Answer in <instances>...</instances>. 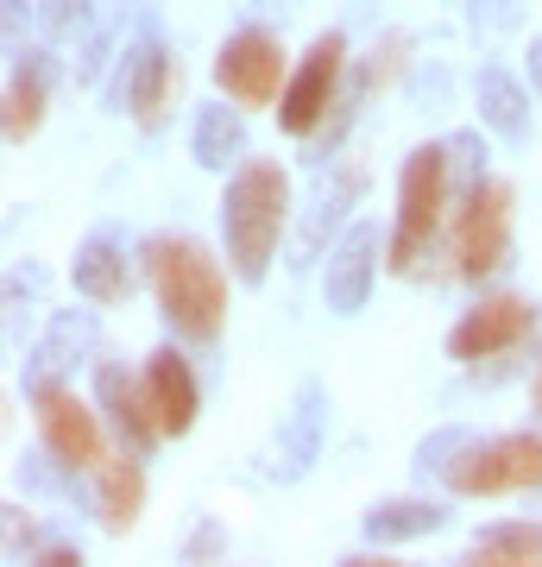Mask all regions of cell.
I'll list each match as a JSON object with an SVG mask.
<instances>
[{
    "label": "cell",
    "mask_w": 542,
    "mask_h": 567,
    "mask_svg": "<svg viewBox=\"0 0 542 567\" xmlns=\"http://www.w3.org/2000/svg\"><path fill=\"white\" fill-rule=\"evenodd\" d=\"M530 404L542 410V365H536V379H530Z\"/></svg>",
    "instance_id": "f546056e"
},
{
    "label": "cell",
    "mask_w": 542,
    "mask_h": 567,
    "mask_svg": "<svg viewBox=\"0 0 542 567\" xmlns=\"http://www.w3.org/2000/svg\"><path fill=\"white\" fill-rule=\"evenodd\" d=\"M341 76H347V39L341 32H321L303 51V63L290 70V82H284V95H278V126L290 140H316L321 121H328V107L347 102Z\"/></svg>",
    "instance_id": "5b68a950"
},
{
    "label": "cell",
    "mask_w": 542,
    "mask_h": 567,
    "mask_svg": "<svg viewBox=\"0 0 542 567\" xmlns=\"http://www.w3.org/2000/svg\"><path fill=\"white\" fill-rule=\"evenodd\" d=\"M473 107H480V126H492L504 145H530V95L504 70L485 63L480 76H473Z\"/></svg>",
    "instance_id": "ffe728a7"
},
{
    "label": "cell",
    "mask_w": 542,
    "mask_h": 567,
    "mask_svg": "<svg viewBox=\"0 0 542 567\" xmlns=\"http://www.w3.org/2000/svg\"><path fill=\"white\" fill-rule=\"evenodd\" d=\"M284 221H290V171L272 158H241L222 196V240L241 284H265V271L278 259Z\"/></svg>",
    "instance_id": "7a4b0ae2"
},
{
    "label": "cell",
    "mask_w": 542,
    "mask_h": 567,
    "mask_svg": "<svg viewBox=\"0 0 542 567\" xmlns=\"http://www.w3.org/2000/svg\"><path fill=\"white\" fill-rule=\"evenodd\" d=\"M95 347H101L95 316H89V309H58V316H51V334H44V347L32 353V379H25V385L58 379V372H70V365L95 360Z\"/></svg>",
    "instance_id": "ac0fdd59"
},
{
    "label": "cell",
    "mask_w": 542,
    "mask_h": 567,
    "mask_svg": "<svg viewBox=\"0 0 542 567\" xmlns=\"http://www.w3.org/2000/svg\"><path fill=\"white\" fill-rule=\"evenodd\" d=\"M44 95H51L44 51H20V58H13V76H7V107H0V133H7V145H25L44 126Z\"/></svg>",
    "instance_id": "2e32d148"
},
{
    "label": "cell",
    "mask_w": 542,
    "mask_h": 567,
    "mask_svg": "<svg viewBox=\"0 0 542 567\" xmlns=\"http://www.w3.org/2000/svg\"><path fill=\"white\" fill-rule=\"evenodd\" d=\"M461 498H499V492H536L542 486V435H492V442H467L442 473Z\"/></svg>",
    "instance_id": "277c9868"
},
{
    "label": "cell",
    "mask_w": 542,
    "mask_h": 567,
    "mask_svg": "<svg viewBox=\"0 0 542 567\" xmlns=\"http://www.w3.org/2000/svg\"><path fill=\"white\" fill-rule=\"evenodd\" d=\"M222 548H227L222 524H202L196 536H190V548H183V561H208V555H222Z\"/></svg>",
    "instance_id": "484cf974"
},
{
    "label": "cell",
    "mask_w": 542,
    "mask_h": 567,
    "mask_svg": "<svg viewBox=\"0 0 542 567\" xmlns=\"http://www.w3.org/2000/svg\"><path fill=\"white\" fill-rule=\"evenodd\" d=\"M360 183H366L360 164H347L341 177L321 189V203L309 208V221H303V234H297V259H290V265H316L321 259V234H335V227H341V215L354 208V196H360Z\"/></svg>",
    "instance_id": "7402d4cb"
},
{
    "label": "cell",
    "mask_w": 542,
    "mask_h": 567,
    "mask_svg": "<svg viewBox=\"0 0 542 567\" xmlns=\"http://www.w3.org/2000/svg\"><path fill=\"white\" fill-rule=\"evenodd\" d=\"M215 82H222L227 102L241 107H272L290 82V63H284V44L259 25H241L234 39L215 51Z\"/></svg>",
    "instance_id": "ba28073f"
},
{
    "label": "cell",
    "mask_w": 542,
    "mask_h": 567,
    "mask_svg": "<svg viewBox=\"0 0 542 567\" xmlns=\"http://www.w3.org/2000/svg\"><path fill=\"white\" fill-rule=\"evenodd\" d=\"M448 183H454V164H448V145H417L398 171V215H391V240H385V265L410 278L442 227L448 208Z\"/></svg>",
    "instance_id": "3957f363"
},
{
    "label": "cell",
    "mask_w": 542,
    "mask_h": 567,
    "mask_svg": "<svg viewBox=\"0 0 542 567\" xmlns=\"http://www.w3.org/2000/svg\"><path fill=\"white\" fill-rule=\"evenodd\" d=\"M95 404L108 416V429L121 435V447L152 454L164 442V423H158V410H152V398H145V379H133L121 360H95Z\"/></svg>",
    "instance_id": "7c38bea8"
},
{
    "label": "cell",
    "mask_w": 542,
    "mask_h": 567,
    "mask_svg": "<svg viewBox=\"0 0 542 567\" xmlns=\"http://www.w3.org/2000/svg\"><path fill=\"white\" fill-rule=\"evenodd\" d=\"M467 561L480 567H542V524H492L473 536Z\"/></svg>",
    "instance_id": "603a6c76"
},
{
    "label": "cell",
    "mask_w": 542,
    "mask_h": 567,
    "mask_svg": "<svg viewBox=\"0 0 542 567\" xmlns=\"http://www.w3.org/2000/svg\"><path fill=\"white\" fill-rule=\"evenodd\" d=\"M467 442H473L467 429H436V435L417 447V473H422V480H429V473H448V461H454Z\"/></svg>",
    "instance_id": "d4e9b609"
},
{
    "label": "cell",
    "mask_w": 542,
    "mask_h": 567,
    "mask_svg": "<svg viewBox=\"0 0 542 567\" xmlns=\"http://www.w3.org/2000/svg\"><path fill=\"white\" fill-rule=\"evenodd\" d=\"M183 89V63L164 51L158 39H140L133 51L121 58V82H114V107L121 114H133L140 126H158L164 107L177 102Z\"/></svg>",
    "instance_id": "8fae6325"
},
{
    "label": "cell",
    "mask_w": 542,
    "mask_h": 567,
    "mask_svg": "<svg viewBox=\"0 0 542 567\" xmlns=\"http://www.w3.org/2000/svg\"><path fill=\"white\" fill-rule=\"evenodd\" d=\"M70 284H76V297H89V303H126L133 297V271H126V252L114 246V234H89L76 246Z\"/></svg>",
    "instance_id": "e0dca14e"
},
{
    "label": "cell",
    "mask_w": 542,
    "mask_h": 567,
    "mask_svg": "<svg viewBox=\"0 0 542 567\" xmlns=\"http://www.w3.org/2000/svg\"><path fill=\"white\" fill-rule=\"evenodd\" d=\"M145 284L158 297V316L177 328V341H215L227 322V278L222 259L190 234H158L145 240Z\"/></svg>",
    "instance_id": "6da1fadb"
},
{
    "label": "cell",
    "mask_w": 542,
    "mask_h": 567,
    "mask_svg": "<svg viewBox=\"0 0 542 567\" xmlns=\"http://www.w3.org/2000/svg\"><path fill=\"white\" fill-rule=\"evenodd\" d=\"M145 454H133V447H121L114 461L95 466V517L108 536H126V529L140 524L145 511Z\"/></svg>",
    "instance_id": "9a60e30c"
},
{
    "label": "cell",
    "mask_w": 542,
    "mask_h": 567,
    "mask_svg": "<svg viewBox=\"0 0 542 567\" xmlns=\"http://www.w3.org/2000/svg\"><path fill=\"white\" fill-rule=\"evenodd\" d=\"M7 13H0V25H7V58H20V32H25V0H0Z\"/></svg>",
    "instance_id": "4316f807"
},
{
    "label": "cell",
    "mask_w": 542,
    "mask_h": 567,
    "mask_svg": "<svg viewBox=\"0 0 542 567\" xmlns=\"http://www.w3.org/2000/svg\"><path fill=\"white\" fill-rule=\"evenodd\" d=\"M32 391V416H39V442L58 466H101L108 461V435H101V404H82L63 379H39Z\"/></svg>",
    "instance_id": "52a82bcc"
},
{
    "label": "cell",
    "mask_w": 542,
    "mask_h": 567,
    "mask_svg": "<svg viewBox=\"0 0 542 567\" xmlns=\"http://www.w3.org/2000/svg\"><path fill=\"white\" fill-rule=\"evenodd\" d=\"M448 517H454V511L436 505V498H385V505H372L360 517V529H366V543L398 548V543H417V536L448 529Z\"/></svg>",
    "instance_id": "d6986e66"
},
{
    "label": "cell",
    "mask_w": 542,
    "mask_h": 567,
    "mask_svg": "<svg viewBox=\"0 0 542 567\" xmlns=\"http://www.w3.org/2000/svg\"><path fill=\"white\" fill-rule=\"evenodd\" d=\"M145 398H152V410H158L164 435H190V429H196L202 391H196V372H190V360H183L171 341L145 353Z\"/></svg>",
    "instance_id": "5bb4252c"
},
{
    "label": "cell",
    "mask_w": 542,
    "mask_h": 567,
    "mask_svg": "<svg viewBox=\"0 0 542 567\" xmlns=\"http://www.w3.org/2000/svg\"><path fill=\"white\" fill-rule=\"evenodd\" d=\"M82 561V548H70V543H44V548H32V567H76Z\"/></svg>",
    "instance_id": "83f0119b"
},
{
    "label": "cell",
    "mask_w": 542,
    "mask_h": 567,
    "mask_svg": "<svg viewBox=\"0 0 542 567\" xmlns=\"http://www.w3.org/2000/svg\"><path fill=\"white\" fill-rule=\"evenodd\" d=\"M321 447H328V391H321V379H303L290 410H284V423H278V442H272L265 473L278 486H297L303 473L321 461Z\"/></svg>",
    "instance_id": "30bf717a"
},
{
    "label": "cell",
    "mask_w": 542,
    "mask_h": 567,
    "mask_svg": "<svg viewBox=\"0 0 542 567\" xmlns=\"http://www.w3.org/2000/svg\"><path fill=\"white\" fill-rule=\"evenodd\" d=\"M372 278H379V227L354 221L328 252V271H321V303L335 316H360L366 297H372Z\"/></svg>",
    "instance_id": "4fadbf2b"
},
{
    "label": "cell",
    "mask_w": 542,
    "mask_h": 567,
    "mask_svg": "<svg viewBox=\"0 0 542 567\" xmlns=\"http://www.w3.org/2000/svg\"><path fill=\"white\" fill-rule=\"evenodd\" d=\"M530 334H536V309L523 297H511V290H499V297H480L461 322L448 328V360L454 365L499 360V353H518Z\"/></svg>",
    "instance_id": "9c48e42d"
},
{
    "label": "cell",
    "mask_w": 542,
    "mask_h": 567,
    "mask_svg": "<svg viewBox=\"0 0 542 567\" xmlns=\"http://www.w3.org/2000/svg\"><path fill=\"white\" fill-rule=\"evenodd\" d=\"M511 183L480 177L467 183V203L454 215V271L461 278H492L511 259Z\"/></svg>",
    "instance_id": "8992f818"
},
{
    "label": "cell",
    "mask_w": 542,
    "mask_h": 567,
    "mask_svg": "<svg viewBox=\"0 0 542 567\" xmlns=\"http://www.w3.org/2000/svg\"><path fill=\"white\" fill-rule=\"evenodd\" d=\"M190 152H196L202 171H227V164H241V152H246V114H241V102H234V107H227V102L202 107Z\"/></svg>",
    "instance_id": "44dd1931"
},
{
    "label": "cell",
    "mask_w": 542,
    "mask_h": 567,
    "mask_svg": "<svg viewBox=\"0 0 542 567\" xmlns=\"http://www.w3.org/2000/svg\"><path fill=\"white\" fill-rule=\"evenodd\" d=\"M51 39H82L89 32V0H32Z\"/></svg>",
    "instance_id": "cb8c5ba5"
},
{
    "label": "cell",
    "mask_w": 542,
    "mask_h": 567,
    "mask_svg": "<svg viewBox=\"0 0 542 567\" xmlns=\"http://www.w3.org/2000/svg\"><path fill=\"white\" fill-rule=\"evenodd\" d=\"M523 58H530V89H536V102H542V39H530Z\"/></svg>",
    "instance_id": "f1b7e54d"
}]
</instances>
